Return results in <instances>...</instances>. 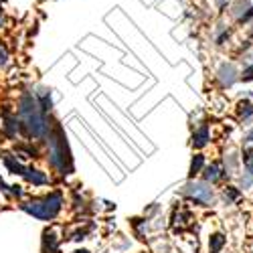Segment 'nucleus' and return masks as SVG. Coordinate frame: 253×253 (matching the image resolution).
Segmentation results:
<instances>
[{
	"label": "nucleus",
	"instance_id": "f257e3e1",
	"mask_svg": "<svg viewBox=\"0 0 253 253\" xmlns=\"http://www.w3.org/2000/svg\"><path fill=\"white\" fill-rule=\"evenodd\" d=\"M61 207H63L61 193H51V195H47L43 199H33V201L23 205V209L27 211V213H31L37 219H43V221L55 219L57 213L61 211Z\"/></svg>",
	"mask_w": 253,
	"mask_h": 253
},
{
	"label": "nucleus",
	"instance_id": "0eeeda50",
	"mask_svg": "<svg viewBox=\"0 0 253 253\" xmlns=\"http://www.w3.org/2000/svg\"><path fill=\"white\" fill-rule=\"evenodd\" d=\"M25 178H27L29 182L37 184V186H41V184H47V182H49L47 174H43L41 170H33V168H27V170H25Z\"/></svg>",
	"mask_w": 253,
	"mask_h": 253
},
{
	"label": "nucleus",
	"instance_id": "f8f14e48",
	"mask_svg": "<svg viewBox=\"0 0 253 253\" xmlns=\"http://www.w3.org/2000/svg\"><path fill=\"white\" fill-rule=\"evenodd\" d=\"M203 168H205V156H203V154H197V156L193 158V162H191V180H193L197 174L203 172Z\"/></svg>",
	"mask_w": 253,
	"mask_h": 253
},
{
	"label": "nucleus",
	"instance_id": "39448f33",
	"mask_svg": "<svg viewBox=\"0 0 253 253\" xmlns=\"http://www.w3.org/2000/svg\"><path fill=\"white\" fill-rule=\"evenodd\" d=\"M219 79H221V83L225 87H231L233 83L237 81V71H235V67L233 65H223L221 69H219Z\"/></svg>",
	"mask_w": 253,
	"mask_h": 253
},
{
	"label": "nucleus",
	"instance_id": "dca6fc26",
	"mask_svg": "<svg viewBox=\"0 0 253 253\" xmlns=\"http://www.w3.org/2000/svg\"><path fill=\"white\" fill-rule=\"evenodd\" d=\"M6 61H8V51L4 45H0V65H6Z\"/></svg>",
	"mask_w": 253,
	"mask_h": 253
},
{
	"label": "nucleus",
	"instance_id": "6e6552de",
	"mask_svg": "<svg viewBox=\"0 0 253 253\" xmlns=\"http://www.w3.org/2000/svg\"><path fill=\"white\" fill-rule=\"evenodd\" d=\"M237 116L243 120V122H251V118H253V103L251 101H241L239 105H237Z\"/></svg>",
	"mask_w": 253,
	"mask_h": 253
},
{
	"label": "nucleus",
	"instance_id": "a211bd4d",
	"mask_svg": "<svg viewBox=\"0 0 253 253\" xmlns=\"http://www.w3.org/2000/svg\"><path fill=\"white\" fill-rule=\"evenodd\" d=\"M2 25H4V16H2V6H0V29H2Z\"/></svg>",
	"mask_w": 253,
	"mask_h": 253
},
{
	"label": "nucleus",
	"instance_id": "f03ea898",
	"mask_svg": "<svg viewBox=\"0 0 253 253\" xmlns=\"http://www.w3.org/2000/svg\"><path fill=\"white\" fill-rule=\"evenodd\" d=\"M211 186L213 184H209L205 180H191L182 186V195L201 207H211L215 203V191Z\"/></svg>",
	"mask_w": 253,
	"mask_h": 253
},
{
	"label": "nucleus",
	"instance_id": "2eb2a0df",
	"mask_svg": "<svg viewBox=\"0 0 253 253\" xmlns=\"http://www.w3.org/2000/svg\"><path fill=\"white\" fill-rule=\"evenodd\" d=\"M241 160H243L245 168H253V146H247V148H243Z\"/></svg>",
	"mask_w": 253,
	"mask_h": 253
},
{
	"label": "nucleus",
	"instance_id": "9d476101",
	"mask_svg": "<svg viewBox=\"0 0 253 253\" xmlns=\"http://www.w3.org/2000/svg\"><path fill=\"white\" fill-rule=\"evenodd\" d=\"M4 164H6V168H8L12 174H25V170H27V168L20 164L14 156H4Z\"/></svg>",
	"mask_w": 253,
	"mask_h": 253
},
{
	"label": "nucleus",
	"instance_id": "ddd939ff",
	"mask_svg": "<svg viewBox=\"0 0 253 253\" xmlns=\"http://www.w3.org/2000/svg\"><path fill=\"white\" fill-rule=\"evenodd\" d=\"M57 245H59V241H57L55 233H53V231H47V233H45V253H55Z\"/></svg>",
	"mask_w": 253,
	"mask_h": 253
},
{
	"label": "nucleus",
	"instance_id": "7ed1b4c3",
	"mask_svg": "<svg viewBox=\"0 0 253 253\" xmlns=\"http://www.w3.org/2000/svg\"><path fill=\"white\" fill-rule=\"evenodd\" d=\"M201 174H203V180L209 182V184H217V182L229 178L227 172H225V168H223L219 162H211L209 166H205Z\"/></svg>",
	"mask_w": 253,
	"mask_h": 253
},
{
	"label": "nucleus",
	"instance_id": "4468645a",
	"mask_svg": "<svg viewBox=\"0 0 253 253\" xmlns=\"http://www.w3.org/2000/svg\"><path fill=\"white\" fill-rule=\"evenodd\" d=\"M251 186H253V176L243 170V174H239V191H249Z\"/></svg>",
	"mask_w": 253,
	"mask_h": 253
},
{
	"label": "nucleus",
	"instance_id": "f3484780",
	"mask_svg": "<svg viewBox=\"0 0 253 253\" xmlns=\"http://www.w3.org/2000/svg\"><path fill=\"white\" fill-rule=\"evenodd\" d=\"M243 142H245V144H249V146H253V130L245 136V140H243Z\"/></svg>",
	"mask_w": 253,
	"mask_h": 253
},
{
	"label": "nucleus",
	"instance_id": "20e7f679",
	"mask_svg": "<svg viewBox=\"0 0 253 253\" xmlns=\"http://www.w3.org/2000/svg\"><path fill=\"white\" fill-rule=\"evenodd\" d=\"M211 140V134H209V126L207 124H201L199 128L195 130L193 134V146L195 148H203V146H207Z\"/></svg>",
	"mask_w": 253,
	"mask_h": 253
},
{
	"label": "nucleus",
	"instance_id": "9b49d317",
	"mask_svg": "<svg viewBox=\"0 0 253 253\" xmlns=\"http://www.w3.org/2000/svg\"><path fill=\"white\" fill-rule=\"evenodd\" d=\"M241 197V191L237 186H225V191H223V199L227 205H233L237 199Z\"/></svg>",
	"mask_w": 253,
	"mask_h": 253
},
{
	"label": "nucleus",
	"instance_id": "423d86ee",
	"mask_svg": "<svg viewBox=\"0 0 253 253\" xmlns=\"http://www.w3.org/2000/svg\"><path fill=\"white\" fill-rule=\"evenodd\" d=\"M2 130H4L6 136L14 138V136L18 134V130H20V122H18L16 118H12V116H6V118H4V124H2Z\"/></svg>",
	"mask_w": 253,
	"mask_h": 253
},
{
	"label": "nucleus",
	"instance_id": "6ab92c4d",
	"mask_svg": "<svg viewBox=\"0 0 253 253\" xmlns=\"http://www.w3.org/2000/svg\"><path fill=\"white\" fill-rule=\"evenodd\" d=\"M75 253H89V251H75Z\"/></svg>",
	"mask_w": 253,
	"mask_h": 253
},
{
	"label": "nucleus",
	"instance_id": "1a4fd4ad",
	"mask_svg": "<svg viewBox=\"0 0 253 253\" xmlns=\"http://www.w3.org/2000/svg\"><path fill=\"white\" fill-rule=\"evenodd\" d=\"M225 243H227V239L221 233L211 235V239H209V251L211 253H221V249L225 247Z\"/></svg>",
	"mask_w": 253,
	"mask_h": 253
}]
</instances>
